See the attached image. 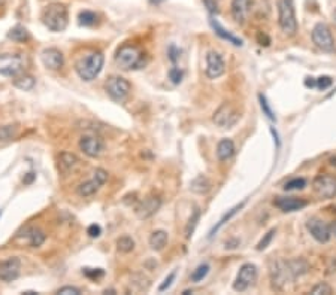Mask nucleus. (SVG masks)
I'll return each mask as SVG.
<instances>
[{
    "mask_svg": "<svg viewBox=\"0 0 336 295\" xmlns=\"http://www.w3.org/2000/svg\"><path fill=\"white\" fill-rule=\"evenodd\" d=\"M103 64H105L103 54L102 52H91L87 57H82L76 61L75 70L82 81L90 82L99 76V73L103 69Z\"/></svg>",
    "mask_w": 336,
    "mask_h": 295,
    "instance_id": "f257e3e1",
    "label": "nucleus"
},
{
    "mask_svg": "<svg viewBox=\"0 0 336 295\" xmlns=\"http://www.w3.org/2000/svg\"><path fill=\"white\" fill-rule=\"evenodd\" d=\"M278 24L281 31L289 38L297 33L294 0H278Z\"/></svg>",
    "mask_w": 336,
    "mask_h": 295,
    "instance_id": "f03ea898",
    "label": "nucleus"
},
{
    "mask_svg": "<svg viewBox=\"0 0 336 295\" xmlns=\"http://www.w3.org/2000/svg\"><path fill=\"white\" fill-rule=\"evenodd\" d=\"M42 21L51 31H63L69 23L67 8L60 3H52L46 6L42 12Z\"/></svg>",
    "mask_w": 336,
    "mask_h": 295,
    "instance_id": "7ed1b4c3",
    "label": "nucleus"
},
{
    "mask_svg": "<svg viewBox=\"0 0 336 295\" xmlns=\"http://www.w3.org/2000/svg\"><path fill=\"white\" fill-rule=\"evenodd\" d=\"M241 119V112L229 102H224L218 106V109L214 112L212 121L217 127H220L221 130H229L233 128Z\"/></svg>",
    "mask_w": 336,
    "mask_h": 295,
    "instance_id": "20e7f679",
    "label": "nucleus"
},
{
    "mask_svg": "<svg viewBox=\"0 0 336 295\" xmlns=\"http://www.w3.org/2000/svg\"><path fill=\"white\" fill-rule=\"evenodd\" d=\"M311 38H313L314 45L318 49H321L323 52H335L336 51L335 38H333L332 30L327 24H315L313 31H311Z\"/></svg>",
    "mask_w": 336,
    "mask_h": 295,
    "instance_id": "39448f33",
    "label": "nucleus"
},
{
    "mask_svg": "<svg viewBox=\"0 0 336 295\" xmlns=\"http://www.w3.org/2000/svg\"><path fill=\"white\" fill-rule=\"evenodd\" d=\"M141 60H142V52L139 51V48L133 45L121 46L115 54V63L123 70L136 69L141 64Z\"/></svg>",
    "mask_w": 336,
    "mask_h": 295,
    "instance_id": "423d86ee",
    "label": "nucleus"
},
{
    "mask_svg": "<svg viewBox=\"0 0 336 295\" xmlns=\"http://www.w3.org/2000/svg\"><path fill=\"white\" fill-rule=\"evenodd\" d=\"M25 63L22 54H0V75L15 78L24 70Z\"/></svg>",
    "mask_w": 336,
    "mask_h": 295,
    "instance_id": "0eeeda50",
    "label": "nucleus"
},
{
    "mask_svg": "<svg viewBox=\"0 0 336 295\" xmlns=\"http://www.w3.org/2000/svg\"><path fill=\"white\" fill-rule=\"evenodd\" d=\"M108 172L105 169H96L94 173H93V179L81 183L78 188H76V192L79 197H91L94 195L105 183L108 181Z\"/></svg>",
    "mask_w": 336,
    "mask_h": 295,
    "instance_id": "6e6552de",
    "label": "nucleus"
},
{
    "mask_svg": "<svg viewBox=\"0 0 336 295\" xmlns=\"http://www.w3.org/2000/svg\"><path fill=\"white\" fill-rule=\"evenodd\" d=\"M132 91L130 82L123 76H111L106 82V92L114 102H123Z\"/></svg>",
    "mask_w": 336,
    "mask_h": 295,
    "instance_id": "1a4fd4ad",
    "label": "nucleus"
},
{
    "mask_svg": "<svg viewBox=\"0 0 336 295\" xmlns=\"http://www.w3.org/2000/svg\"><path fill=\"white\" fill-rule=\"evenodd\" d=\"M313 189L320 199H333L336 197V176L327 173L315 176Z\"/></svg>",
    "mask_w": 336,
    "mask_h": 295,
    "instance_id": "9d476101",
    "label": "nucleus"
},
{
    "mask_svg": "<svg viewBox=\"0 0 336 295\" xmlns=\"http://www.w3.org/2000/svg\"><path fill=\"white\" fill-rule=\"evenodd\" d=\"M257 267L251 263H246L244 266H241L238 276H236V280L233 283V289L236 292H245L249 286L254 285V282L257 280Z\"/></svg>",
    "mask_w": 336,
    "mask_h": 295,
    "instance_id": "9b49d317",
    "label": "nucleus"
},
{
    "mask_svg": "<svg viewBox=\"0 0 336 295\" xmlns=\"http://www.w3.org/2000/svg\"><path fill=\"white\" fill-rule=\"evenodd\" d=\"M270 282H272V288L276 291H281L286 283L293 282L290 277V273L287 269V261H273L270 264Z\"/></svg>",
    "mask_w": 336,
    "mask_h": 295,
    "instance_id": "f8f14e48",
    "label": "nucleus"
},
{
    "mask_svg": "<svg viewBox=\"0 0 336 295\" xmlns=\"http://www.w3.org/2000/svg\"><path fill=\"white\" fill-rule=\"evenodd\" d=\"M224 72H226V64L221 54H218L217 51H209L206 54V68H205L206 76L209 79H217L223 76Z\"/></svg>",
    "mask_w": 336,
    "mask_h": 295,
    "instance_id": "ddd939ff",
    "label": "nucleus"
},
{
    "mask_svg": "<svg viewBox=\"0 0 336 295\" xmlns=\"http://www.w3.org/2000/svg\"><path fill=\"white\" fill-rule=\"evenodd\" d=\"M79 148L81 151L90 157V158H97L103 149H105V143L103 140L99 136H94V135H87V136L81 137L79 140Z\"/></svg>",
    "mask_w": 336,
    "mask_h": 295,
    "instance_id": "4468645a",
    "label": "nucleus"
},
{
    "mask_svg": "<svg viewBox=\"0 0 336 295\" xmlns=\"http://www.w3.org/2000/svg\"><path fill=\"white\" fill-rule=\"evenodd\" d=\"M306 230L310 231V234L318 243H327L332 237L330 225H327L326 222H323L321 219H317V218H311L306 222Z\"/></svg>",
    "mask_w": 336,
    "mask_h": 295,
    "instance_id": "2eb2a0df",
    "label": "nucleus"
},
{
    "mask_svg": "<svg viewBox=\"0 0 336 295\" xmlns=\"http://www.w3.org/2000/svg\"><path fill=\"white\" fill-rule=\"evenodd\" d=\"M160 207H161V199L157 195H148L136 206L134 213L139 219H148L153 215H156V212Z\"/></svg>",
    "mask_w": 336,
    "mask_h": 295,
    "instance_id": "dca6fc26",
    "label": "nucleus"
},
{
    "mask_svg": "<svg viewBox=\"0 0 336 295\" xmlns=\"http://www.w3.org/2000/svg\"><path fill=\"white\" fill-rule=\"evenodd\" d=\"M20 270H21V261L15 256L0 261V280L3 282L15 280L20 276Z\"/></svg>",
    "mask_w": 336,
    "mask_h": 295,
    "instance_id": "f3484780",
    "label": "nucleus"
},
{
    "mask_svg": "<svg viewBox=\"0 0 336 295\" xmlns=\"http://www.w3.org/2000/svg\"><path fill=\"white\" fill-rule=\"evenodd\" d=\"M42 63L46 69L49 70H59V69L63 66L65 63V58H63V54L55 49V48H46L42 51Z\"/></svg>",
    "mask_w": 336,
    "mask_h": 295,
    "instance_id": "a211bd4d",
    "label": "nucleus"
},
{
    "mask_svg": "<svg viewBox=\"0 0 336 295\" xmlns=\"http://www.w3.org/2000/svg\"><path fill=\"white\" fill-rule=\"evenodd\" d=\"M273 205L276 206L281 212H296V210H302L303 207L308 206V202L305 199H299V197H278Z\"/></svg>",
    "mask_w": 336,
    "mask_h": 295,
    "instance_id": "6ab92c4d",
    "label": "nucleus"
},
{
    "mask_svg": "<svg viewBox=\"0 0 336 295\" xmlns=\"http://www.w3.org/2000/svg\"><path fill=\"white\" fill-rule=\"evenodd\" d=\"M232 17L238 24H244L251 11V0H232Z\"/></svg>",
    "mask_w": 336,
    "mask_h": 295,
    "instance_id": "aec40b11",
    "label": "nucleus"
},
{
    "mask_svg": "<svg viewBox=\"0 0 336 295\" xmlns=\"http://www.w3.org/2000/svg\"><path fill=\"white\" fill-rule=\"evenodd\" d=\"M209 24H211V27H212V30L215 31V35H218L221 39L224 41H227L229 44H232V45L235 46H242L244 45V42H242V39H239L238 36H235L233 33H230L229 30H226L221 24L218 23L215 18H209Z\"/></svg>",
    "mask_w": 336,
    "mask_h": 295,
    "instance_id": "412c9836",
    "label": "nucleus"
},
{
    "mask_svg": "<svg viewBox=\"0 0 336 295\" xmlns=\"http://www.w3.org/2000/svg\"><path fill=\"white\" fill-rule=\"evenodd\" d=\"M236 152L235 142L232 139H221L217 145V157L221 162H226L232 158Z\"/></svg>",
    "mask_w": 336,
    "mask_h": 295,
    "instance_id": "4be33fe9",
    "label": "nucleus"
},
{
    "mask_svg": "<svg viewBox=\"0 0 336 295\" xmlns=\"http://www.w3.org/2000/svg\"><path fill=\"white\" fill-rule=\"evenodd\" d=\"M287 269H289V273H290L291 280H296L297 277L306 274L308 270H310V266L305 259L302 258H297V259H290L287 261Z\"/></svg>",
    "mask_w": 336,
    "mask_h": 295,
    "instance_id": "5701e85b",
    "label": "nucleus"
},
{
    "mask_svg": "<svg viewBox=\"0 0 336 295\" xmlns=\"http://www.w3.org/2000/svg\"><path fill=\"white\" fill-rule=\"evenodd\" d=\"M211 188H212V183H211V181H209L205 175L196 176V178L191 181V183H190V189H191L194 194H199V195L208 194V192L211 191Z\"/></svg>",
    "mask_w": 336,
    "mask_h": 295,
    "instance_id": "b1692460",
    "label": "nucleus"
},
{
    "mask_svg": "<svg viewBox=\"0 0 336 295\" xmlns=\"http://www.w3.org/2000/svg\"><path fill=\"white\" fill-rule=\"evenodd\" d=\"M245 203L246 202L244 200L242 203L233 206V207H232V209H230L227 213H224V216L221 218V219H220V221H218V222H217V225H215V227L209 231V239H211V237H214V236H215V234H217V233H218V231H220V230H221V228H223L224 225H226V224H227V222H229V221H230V219H232V218H233V216L238 213V212H241V210H242V207L245 206Z\"/></svg>",
    "mask_w": 336,
    "mask_h": 295,
    "instance_id": "393cba45",
    "label": "nucleus"
},
{
    "mask_svg": "<svg viewBox=\"0 0 336 295\" xmlns=\"http://www.w3.org/2000/svg\"><path fill=\"white\" fill-rule=\"evenodd\" d=\"M167 240H169V236H167V231L164 230H156L151 236H150V246L151 249L154 250H161L164 249V246L167 245Z\"/></svg>",
    "mask_w": 336,
    "mask_h": 295,
    "instance_id": "a878e982",
    "label": "nucleus"
},
{
    "mask_svg": "<svg viewBox=\"0 0 336 295\" xmlns=\"http://www.w3.org/2000/svg\"><path fill=\"white\" fill-rule=\"evenodd\" d=\"M25 237H27V242H29V245H30L32 248H39V246L44 245L45 242V233L44 231H41V230H38V228H30V230H27Z\"/></svg>",
    "mask_w": 336,
    "mask_h": 295,
    "instance_id": "bb28decb",
    "label": "nucleus"
},
{
    "mask_svg": "<svg viewBox=\"0 0 336 295\" xmlns=\"http://www.w3.org/2000/svg\"><path fill=\"white\" fill-rule=\"evenodd\" d=\"M60 166L65 172H70L75 170L79 166V158L70 152H62L60 154Z\"/></svg>",
    "mask_w": 336,
    "mask_h": 295,
    "instance_id": "cd10ccee",
    "label": "nucleus"
},
{
    "mask_svg": "<svg viewBox=\"0 0 336 295\" xmlns=\"http://www.w3.org/2000/svg\"><path fill=\"white\" fill-rule=\"evenodd\" d=\"M14 87L22 91H30L35 87V78L30 76V75H17L15 79H14Z\"/></svg>",
    "mask_w": 336,
    "mask_h": 295,
    "instance_id": "c85d7f7f",
    "label": "nucleus"
},
{
    "mask_svg": "<svg viewBox=\"0 0 336 295\" xmlns=\"http://www.w3.org/2000/svg\"><path fill=\"white\" fill-rule=\"evenodd\" d=\"M8 38L12 39V41H15V42H27V41L30 39V35H29V31H27L25 27H22V25H15L14 28L9 30Z\"/></svg>",
    "mask_w": 336,
    "mask_h": 295,
    "instance_id": "c756f323",
    "label": "nucleus"
},
{
    "mask_svg": "<svg viewBox=\"0 0 336 295\" xmlns=\"http://www.w3.org/2000/svg\"><path fill=\"white\" fill-rule=\"evenodd\" d=\"M201 209H199V207H194V210H193V213H191V216H190V219H188V224H187V227H185V237H187V239H190V237L193 236L194 230H196L199 221H201Z\"/></svg>",
    "mask_w": 336,
    "mask_h": 295,
    "instance_id": "7c9ffc66",
    "label": "nucleus"
},
{
    "mask_svg": "<svg viewBox=\"0 0 336 295\" xmlns=\"http://www.w3.org/2000/svg\"><path fill=\"white\" fill-rule=\"evenodd\" d=\"M117 249L121 253H129L134 249V240L130 236H121L117 239Z\"/></svg>",
    "mask_w": 336,
    "mask_h": 295,
    "instance_id": "2f4dec72",
    "label": "nucleus"
},
{
    "mask_svg": "<svg viewBox=\"0 0 336 295\" xmlns=\"http://www.w3.org/2000/svg\"><path fill=\"white\" fill-rule=\"evenodd\" d=\"M78 20H79V24L84 27H93L97 23V15L93 11H82V12H79Z\"/></svg>",
    "mask_w": 336,
    "mask_h": 295,
    "instance_id": "473e14b6",
    "label": "nucleus"
},
{
    "mask_svg": "<svg viewBox=\"0 0 336 295\" xmlns=\"http://www.w3.org/2000/svg\"><path fill=\"white\" fill-rule=\"evenodd\" d=\"M211 270V267H209V264H201V266H198L193 273H191V282H194V283H199L202 282L206 276H208V273Z\"/></svg>",
    "mask_w": 336,
    "mask_h": 295,
    "instance_id": "72a5a7b5",
    "label": "nucleus"
},
{
    "mask_svg": "<svg viewBox=\"0 0 336 295\" xmlns=\"http://www.w3.org/2000/svg\"><path fill=\"white\" fill-rule=\"evenodd\" d=\"M259 102H260V108H262V111H263V115H266V118L270 119L272 122H276V115L273 112V109L270 108L268 99H266L263 94H259Z\"/></svg>",
    "mask_w": 336,
    "mask_h": 295,
    "instance_id": "f704fd0d",
    "label": "nucleus"
},
{
    "mask_svg": "<svg viewBox=\"0 0 336 295\" xmlns=\"http://www.w3.org/2000/svg\"><path fill=\"white\" fill-rule=\"evenodd\" d=\"M306 186V179L303 178H294L289 182L284 183V191H297V189H303Z\"/></svg>",
    "mask_w": 336,
    "mask_h": 295,
    "instance_id": "c9c22d12",
    "label": "nucleus"
},
{
    "mask_svg": "<svg viewBox=\"0 0 336 295\" xmlns=\"http://www.w3.org/2000/svg\"><path fill=\"white\" fill-rule=\"evenodd\" d=\"M310 294L313 295H330L333 294V289L327 285V283H324V282H320V283H317L314 288H311V291H310Z\"/></svg>",
    "mask_w": 336,
    "mask_h": 295,
    "instance_id": "e433bc0d",
    "label": "nucleus"
},
{
    "mask_svg": "<svg viewBox=\"0 0 336 295\" xmlns=\"http://www.w3.org/2000/svg\"><path fill=\"white\" fill-rule=\"evenodd\" d=\"M15 135H17V127H14V125H3V127H0V140L2 142L11 140L12 137H15Z\"/></svg>",
    "mask_w": 336,
    "mask_h": 295,
    "instance_id": "4c0bfd02",
    "label": "nucleus"
},
{
    "mask_svg": "<svg viewBox=\"0 0 336 295\" xmlns=\"http://www.w3.org/2000/svg\"><path fill=\"white\" fill-rule=\"evenodd\" d=\"M275 234H276V230L275 228H272V230H269L268 233L263 236V239L259 242V245H257V250H265L268 248L269 245L272 243V240H273V237H275Z\"/></svg>",
    "mask_w": 336,
    "mask_h": 295,
    "instance_id": "58836bf2",
    "label": "nucleus"
},
{
    "mask_svg": "<svg viewBox=\"0 0 336 295\" xmlns=\"http://www.w3.org/2000/svg\"><path fill=\"white\" fill-rule=\"evenodd\" d=\"M332 84H333V79L330 76H320L315 79V88L318 90H327L329 87H332Z\"/></svg>",
    "mask_w": 336,
    "mask_h": 295,
    "instance_id": "ea45409f",
    "label": "nucleus"
},
{
    "mask_svg": "<svg viewBox=\"0 0 336 295\" xmlns=\"http://www.w3.org/2000/svg\"><path fill=\"white\" fill-rule=\"evenodd\" d=\"M169 79L172 81V84H175V85H178L181 84V81H182V76H184V73H182V70L177 66H174V68L169 69Z\"/></svg>",
    "mask_w": 336,
    "mask_h": 295,
    "instance_id": "a19ab883",
    "label": "nucleus"
},
{
    "mask_svg": "<svg viewBox=\"0 0 336 295\" xmlns=\"http://www.w3.org/2000/svg\"><path fill=\"white\" fill-rule=\"evenodd\" d=\"M175 277H177V272H175V270L169 273V274H167V277L163 280V283L158 286V292H164V291H167V289L172 286V283L175 282Z\"/></svg>",
    "mask_w": 336,
    "mask_h": 295,
    "instance_id": "79ce46f5",
    "label": "nucleus"
},
{
    "mask_svg": "<svg viewBox=\"0 0 336 295\" xmlns=\"http://www.w3.org/2000/svg\"><path fill=\"white\" fill-rule=\"evenodd\" d=\"M203 5L206 6V9L211 12V14H218L220 11V0H202Z\"/></svg>",
    "mask_w": 336,
    "mask_h": 295,
    "instance_id": "37998d69",
    "label": "nucleus"
},
{
    "mask_svg": "<svg viewBox=\"0 0 336 295\" xmlns=\"http://www.w3.org/2000/svg\"><path fill=\"white\" fill-rule=\"evenodd\" d=\"M84 274L90 279H99L105 274V272L102 269H84Z\"/></svg>",
    "mask_w": 336,
    "mask_h": 295,
    "instance_id": "c03bdc74",
    "label": "nucleus"
},
{
    "mask_svg": "<svg viewBox=\"0 0 336 295\" xmlns=\"http://www.w3.org/2000/svg\"><path fill=\"white\" fill-rule=\"evenodd\" d=\"M57 294L60 295H79L81 294V289L75 288V286H63L57 291Z\"/></svg>",
    "mask_w": 336,
    "mask_h": 295,
    "instance_id": "a18cd8bd",
    "label": "nucleus"
},
{
    "mask_svg": "<svg viewBox=\"0 0 336 295\" xmlns=\"http://www.w3.org/2000/svg\"><path fill=\"white\" fill-rule=\"evenodd\" d=\"M87 234H89L90 237H99L100 234H102V228L100 225H97V224H93V225H90L87 228Z\"/></svg>",
    "mask_w": 336,
    "mask_h": 295,
    "instance_id": "49530a36",
    "label": "nucleus"
},
{
    "mask_svg": "<svg viewBox=\"0 0 336 295\" xmlns=\"http://www.w3.org/2000/svg\"><path fill=\"white\" fill-rule=\"evenodd\" d=\"M257 42H259V45L269 46V44H270V39H269V36L266 35V33L260 31V33H257Z\"/></svg>",
    "mask_w": 336,
    "mask_h": 295,
    "instance_id": "de8ad7c7",
    "label": "nucleus"
},
{
    "mask_svg": "<svg viewBox=\"0 0 336 295\" xmlns=\"http://www.w3.org/2000/svg\"><path fill=\"white\" fill-rule=\"evenodd\" d=\"M179 57V51L177 49V46L175 45H171V48H169V58H171V61H177Z\"/></svg>",
    "mask_w": 336,
    "mask_h": 295,
    "instance_id": "09e8293b",
    "label": "nucleus"
},
{
    "mask_svg": "<svg viewBox=\"0 0 336 295\" xmlns=\"http://www.w3.org/2000/svg\"><path fill=\"white\" fill-rule=\"evenodd\" d=\"M305 85H306L308 88H315V79H314V78H306V79H305Z\"/></svg>",
    "mask_w": 336,
    "mask_h": 295,
    "instance_id": "8fccbe9b",
    "label": "nucleus"
},
{
    "mask_svg": "<svg viewBox=\"0 0 336 295\" xmlns=\"http://www.w3.org/2000/svg\"><path fill=\"white\" fill-rule=\"evenodd\" d=\"M33 179H35V173H33V172H30V173H27V176L22 179V182H24V183H32Z\"/></svg>",
    "mask_w": 336,
    "mask_h": 295,
    "instance_id": "3c124183",
    "label": "nucleus"
},
{
    "mask_svg": "<svg viewBox=\"0 0 336 295\" xmlns=\"http://www.w3.org/2000/svg\"><path fill=\"white\" fill-rule=\"evenodd\" d=\"M330 231H332V234H335L336 236V222L330 224Z\"/></svg>",
    "mask_w": 336,
    "mask_h": 295,
    "instance_id": "603ef678",
    "label": "nucleus"
},
{
    "mask_svg": "<svg viewBox=\"0 0 336 295\" xmlns=\"http://www.w3.org/2000/svg\"><path fill=\"white\" fill-rule=\"evenodd\" d=\"M150 2H151L153 5H160V3H163L164 0H150Z\"/></svg>",
    "mask_w": 336,
    "mask_h": 295,
    "instance_id": "864d4df0",
    "label": "nucleus"
},
{
    "mask_svg": "<svg viewBox=\"0 0 336 295\" xmlns=\"http://www.w3.org/2000/svg\"><path fill=\"white\" fill-rule=\"evenodd\" d=\"M5 2H6V0H0V8H2V6L5 5Z\"/></svg>",
    "mask_w": 336,
    "mask_h": 295,
    "instance_id": "5fc2aeb1",
    "label": "nucleus"
},
{
    "mask_svg": "<svg viewBox=\"0 0 336 295\" xmlns=\"http://www.w3.org/2000/svg\"><path fill=\"white\" fill-rule=\"evenodd\" d=\"M335 23H336V15H335Z\"/></svg>",
    "mask_w": 336,
    "mask_h": 295,
    "instance_id": "6e6d98bb",
    "label": "nucleus"
},
{
    "mask_svg": "<svg viewBox=\"0 0 336 295\" xmlns=\"http://www.w3.org/2000/svg\"><path fill=\"white\" fill-rule=\"evenodd\" d=\"M0 215H2V210H0Z\"/></svg>",
    "mask_w": 336,
    "mask_h": 295,
    "instance_id": "4d7b16f0",
    "label": "nucleus"
}]
</instances>
